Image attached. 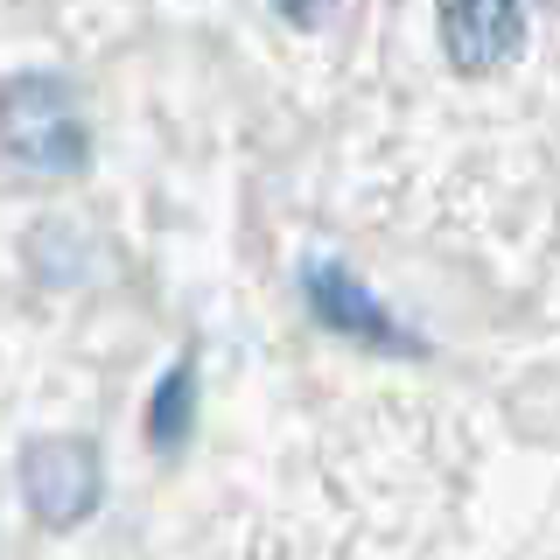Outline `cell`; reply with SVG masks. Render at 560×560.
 <instances>
[{
	"instance_id": "6da1fadb",
	"label": "cell",
	"mask_w": 560,
	"mask_h": 560,
	"mask_svg": "<svg viewBox=\"0 0 560 560\" xmlns=\"http://www.w3.org/2000/svg\"><path fill=\"white\" fill-rule=\"evenodd\" d=\"M0 140H8V168L14 183H70L92 162V133H84L78 92L49 70H14L8 78V119H0Z\"/></svg>"
},
{
	"instance_id": "7a4b0ae2",
	"label": "cell",
	"mask_w": 560,
	"mask_h": 560,
	"mask_svg": "<svg viewBox=\"0 0 560 560\" xmlns=\"http://www.w3.org/2000/svg\"><path fill=\"white\" fill-rule=\"evenodd\" d=\"M22 498H28V512L43 525H57V533L84 525L105 498L98 448L84 442V434H43V442H28L22 448Z\"/></svg>"
},
{
	"instance_id": "3957f363",
	"label": "cell",
	"mask_w": 560,
	"mask_h": 560,
	"mask_svg": "<svg viewBox=\"0 0 560 560\" xmlns=\"http://www.w3.org/2000/svg\"><path fill=\"white\" fill-rule=\"evenodd\" d=\"M302 294H308V315L329 329V337L364 343V350H399V358H420V337H413L407 323H393L378 294L364 288L350 267H337V259H308V267H302Z\"/></svg>"
},
{
	"instance_id": "277c9868",
	"label": "cell",
	"mask_w": 560,
	"mask_h": 560,
	"mask_svg": "<svg viewBox=\"0 0 560 560\" xmlns=\"http://www.w3.org/2000/svg\"><path fill=\"white\" fill-rule=\"evenodd\" d=\"M434 8H442L448 63L463 70V78H490V70L518 63L539 0H434Z\"/></svg>"
},
{
	"instance_id": "5b68a950",
	"label": "cell",
	"mask_w": 560,
	"mask_h": 560,
	"mask_svg": "<svg viewBox=\"0 0 560 560\" xmlns=\"http://www.w3.org/2000/svg\"><path fill=\"white\" fill-rule=\"evenodd\" d=\"M189 420H197V364H175V372L154 385V407H148V442L162 448V455H175L189 442Z\"/></svg>"
}]
</instances>
